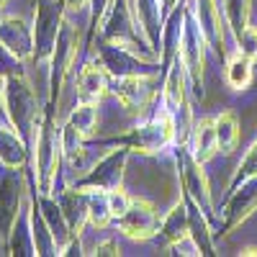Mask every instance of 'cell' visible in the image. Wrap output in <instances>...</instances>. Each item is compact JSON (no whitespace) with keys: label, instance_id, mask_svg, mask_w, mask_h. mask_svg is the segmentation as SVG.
Here are the masks:
<instances>
[{"label":"cell","instance_id":"cell-4","mask_svg":"<svg viewBox=\"0 0 257 257\" xmlns=\"http://www.w3.org/2000/svg\"><path fill=\"white\" fill-rule=\"evenodd\" d=\"M26 173L24 167H11L0 162V237L8 242L11 231L24 211L26 193Z\"/></svg>","mask_w":257,"mask_h":257},{"label":"cell","instance_id":"cell-2","mask_svg":"<svg viewBox=\"0 0 257 257\" xmlns=\"http://www.w3.org/2000/svg\"><path fill=\"white\" fill-rule=\"evenodd\" d=\"M59 167H62V142L57 132V111L44 108V118H41L31 160V185L36 188V193H54Z\"/></svg>","mask_w":257,"mask_h":257},{"label":"cell","instance_id":"cell-18","mask_svg":"<svg viewBox=\"0 0 257 257\" xmlns=\"http://www.w3.org/2000/svg\"><path fill=\"white\" fill-rule=\"evenodd\" d=\"M82 134L77 132V128L72 123L64 121L62 132H59V142H62V162L67 165L70 170H77V173H82L85 170V144H82Z\"/></svg>","mask_w":257,"mask_h":257},{"label":"cell","instance_id":"cell-13","mask_svg":"<svg viewBox=\"0 0 257 257\" xmlns=\"http://www.w3.org/2000/svg\"><path fill=\"white\" fill-rule=\"evenodd\" d=\"M178 162H180V173H183V183H185L188 196L196 198V203L203 208V213H211V196H208L206 178L201 173V162L193 157V155L190 157L188 155H180Z\"/></svg>","mask_w":257,"mask_h":257},{"label":"cell","instance_id":"cell-27","mask_svg":"<svg viewBox=\"0 0 257 257\" xmlns=\"http://www.w3.org/2000/svg\"><path fill=\"white\" fill-rule=\"evenodd\" d=\"M111 208H108V193L105 190H88V221L98 229L108 226L111 221Z\"/></svg>","mask_w":257,"mask_h":257},{"label":"cell","instance_id":"cell-21","mask_svg":"<svg viewBox=\"0 0 257 257\" xmlns=\"http://www.w3.org/2000/svg\"><path fill=\"white\" fill-rule=\"evenodd\" d=\"M185 67L180 57L175 59V64L170 67V75H167V82H165V108L170 113H178L180 108H185Z\"/></svg>","mask_w":257,"mask_h":257},{"label":"cell","instance_id":"cell-3","mask_svg":"<svg viewBox=\"0 0 257 257\" xmlns=\"http://www.w3.org/2000/svg\"><path fill=\"white\" fill-rule=\"evenodd\" d=\"M64 0H36L34 11V62L39 67H49L57 49V39L64 24Z\"/></svg>","mask_w":257,"mask_h":257},{"label":"cell","instance_id":"cell-9","mask_svg":"<svg viewBox=\"0 0 257 257\" xmlns=\"http://www.w3.org/2000/svg\"><path fill=\"white\" fill-rule=\"evenodd\" d=\"M123 160H126V149L121 152H111L108 157H103L85 178L75 180V188L82 190H113L121 188V173H123Z\"/></svg>","mask_w":257,"mask_h":257},{"label":"cell","instance_id":"cell-24","mask_svg":"<svg viewBox=\"0 0 257 257\" xmlns=\"http://www.w3.org/2000/svg\"><path fill=\"white\" fill-rule=\"evenodd\" d=\"M160 231L165 234V237H167L170 242H178V239H183V237H185V234H190V216H188V211H185V206H183V203H180V206H175L173 211L167 213V219L162 221Z\"/></svg>","mask_w":257,"mask_h":257},{"label":"cell","instance_id":"cell-25","mask_svg":"<svg viewBox=\"0 0 257 257\" xmlns=\"http://www.w3.org/2000/svg\"><path fill=\"white\" fill-rule=\"evenodd\" d=\"M226 82L234 90H244L252 82V59L244 57L242 52L237 57H231L229 64H226Z\"/></svg>","mask_w":257,"mask_h":257},{"label":"cell","instance_id":"cell-37","mask_svg":"<svg viewBox=\"0 0 257 257\" xmlns=\"http://www.w3.org/2000/svg\"><path fill=\"white\" fill-rule=\"evenodd\" d=\"M6 3H8V0H0V11H3V6H6Z\"/></svg>","mask_w":257,"mask_h":257},{"label":"cell","instance_id":"cell-32","mask_svg":"<svg viewBox=\"0 0 257 257\" xmlns=\"http://www.w3.org/2000/svg\"><path fill=\"white\" fill-rule=\"evenodd\" d=\"M237 41H239V52L244 54V57H249V59H254L257 57V29H242V34L237 36Z\"/></svg>","mask_w":257,"mask_h":257},{"label":"cell","instance_id":"cell-20","mask_svg":"<svg viewBox=\"0 0 257 257\" xmlns=\"http://www.w3.org/2000/svg\"><path fill=\"white\" fill-rule=\"evenodd\" d=\"M198 24L203 36L208 39V44H213V49L221 52V41H224V29H221V16H219V6L216 0H198Z\"/></svg>","mask_w":257,"mask_h":257},{"label":"cell","instance_id":"cell-29","mask_svg":"<svg viewBox=\"0 0 257 257\" xmlns=\"http://www.w3.org/2000/svg\"><path fill=\"white\" fill-rule=\"evenodd\" d=\"M252 178H257V142L247 149L244 160L239 162V170H237V175H234V180H231V188H237L239 183H247Z\"/></svg>","mask_w":257,"mask_h":257},{"label":"cell","instance_id":"cell-36","mask_svg":"<svg viewBox=\"0 0 257 257\" xmlns=\"http://www.w3.org/2000/svg\"><path fill=\"white\" fill-rule=\"evenodd\" d=\"M0 113H3V77H0Z\"/></svg>","mask_w":257,"mask_h":257},{"label":"cell","instance_id":"cell-16","mask_svg":"<svg viewBox=\"0 0 257 257\" xmlns=\"http://www.w3.org/2000/svg\"><path fill=\"white\" fill-rule=\"evenodd\" d=\"M216 152H219L216 123H213V118H201L196 126H193V134H190V155L203 165Z\"/></svg>","mask_w":257,"mask_h":257},{"label":"cell","instance_id":"cell-28","mask_svg":"<svg viewBox=\"0 0 257 257\" xmlns=\"http://www.w3.org/2000/svg\"><path fill=\"white\" fill-rule=\"evenodd\" d=\"M137 3H139V13H142V21H144V29L149 34V41L160 44V24H162L160 0H137Z\"/></svg>","mask_w":257,"mask_h":257},{"label":"cell","instance_id":"cell-31","mask_svg":"<svg viewBox=\"0 0 257 257\" xmlns=\"http://www.w3.org/2000/svg\"><path fill=\"white\" fill-rule=\"evenodd\" d=\"M128 206H132V196H128L126 190H121V188L108 190V208H111L113 221H116L118 216H123V213L128 211Z\"/></svg>","mask_w":257,"mask_h":257},{"label":"cell","instance_id":"cell-10","mask_svg":"<svg viewBox=\"0 0 257 257\" xmlns=\"http://www.w3.org/2000/svg\"><path fill=\"white\" fill-rule=\"evenodd\" d=\"M0 41L16 59L34 57V29L18 16H0Z\"/></svg>","mask_w":257,"mask_h":257},{"label":"cell","instance_id":"cell-34","mask_svg":"<svg viewBox=\"0 0 257 257\" xmlns=\"http://www.w3.org/2000/svg\"><path fill=\"white\" fill-rule=\"evenodd\" d=\"M93 254H100V257H105V254H121V247H118L116 239H105V242L95 244V252Z\"/></svg>","mask_w":257,"mask_h":257},{"label":"cell","instance_id":"cell-30","mask_svg":"<svg viewBox=\"0 0 257 257\" xmlns=\"http://www.w3.org/2000/svg\"><path fill=\"white\" fill-rule=\"evenodd\" d=\"M247 3L249 0H226V11H229V21L234 26V34H242V29H247Z\"/></svg>","mask_w":257,"mask_h":257},{"label":"cell","instance_id":"cell-6","mask_svg":"<svg viewBox=\"0 0 257 257\" xmlns=\"http://www.w3.org/2000/svg\"><path fill=\"white\" fill-rule=\"evenodd\" d=\"M175 134H178L175 113H170V111L165 108V111H160L152 121L137 126L134 134L126 137V139H121V142L128 144V147H134V149H142V152H157V149L167 147L170 142H175Z\"/></svg>","mask_w":257,"mask_h":257},{"label":"cell","instance_id":"cell-1","mask_svg":"<svg viewBox=\"0 0 257 257\" xmlns=\"http://www.w3.org/2000/svg\"><path fill=\"white\" fill-rule=\"evenodd\" d=\"M3 113H6L8 123L21 134V139L26 142V147L31 149V160H34V149H36L44 111L39 108V98H36L24 70L3 77Z\"/></svg>","mask_w":257,"mask_h":257},{"label":"cell","instance_id":"cell-23","mask_svg":"<svg viewBox=\"0 0 257 257\" xmlns=\"http://www.w3.org/2000/svg\"><path fill=\"white\" fill-rule=\"evenodd\" d=\"M213 123H216V144H219V149L221 152H231L239 142V121H237V116H234L231 111H224V113H219L216 118H213Z\"/></svg>","mask_w":257,"mask_h":257},{"label":"cell","instance_id":"cell-26","mask_svg":"<svg viewBox=\"0 0 257 257\" xmlns=\"http://www.w3.org/2000/svg\"><path fill=\"white\" fill-rule=\"evenodd\" d=\"M254 206H257V188H244L242 193H237L231 206H229V211H226V229L239 224L244 216H249Z\"/></svg>","mask_w":257,"mask_h":257},{"label":"cell","instance_id":"cell-12","mask_svg":"<svg viewBox=\"0 0 257 257\" xmlns=\"http://www.w3.org/2000/svg\"><path fill=\"white\" fill-rule=\"evenodd\" d=\"M0 162L11 167H24L31 175V149L11 123L0 121Z\"/></svg>","mask_w":257,"mask_h":257},{"label":"cell","instance_id":"cell-7","mask_svg":"<svg viewBox=\"0 0 257 257\" xmlns=\"http://www.w3.org/2000/svg\"><path fill=\"white\" fill-rule=\"evenodd\" d=\"M72 57H75V29L70 24H62V31H59V39H57V49H54V57L49 62V100H47L49 111H57L62 80L70 70Z\"/></svg>","mask_w":257,"mask_h":257},{"label":"cell","instance_id":"cell-8","mask_svg":"<svg viewBox=\"0 0 257 257\" xmlns=\"http://www.w3.org/2000/svg\"><path fill=\"white\" fill-rule=\"evenodd\" d=\"M116 226L132 239H149L160 231V216L152 203H147L142 198H132V206H128L123 216L116 219Z\"/></svg>","mask_w":257,"mask_h":257},{"label":"cell","instance_id":"cell-15","mask_svg":"<svg viewBox=\"0 0 257 257\" xmlns=\"http://www.w3.org/2000/svg\"><path fill=\"white\" fill-rule=\"evenodd\" d=\"M8 249H11V254H18V257L36 254L34 229H31V198L24 203V211H21V216H18L11 237H8Z\"/></svg>","mask_w":257,"mask_h":257},{"label":"cell","instance_id":"cell-35","mask_svg":"<svg viewBox=\"0 0 257 257\" xmlns=\"http://www.w3.org/2000/svg\"><path fill=\"white\" fill-rule=\"evenodd\" d=\"M93 0H64V8L67 11H82L85 6H90Z\"/></svg>","mask_w":257,"mask_h":257},{"label":"cell","instance_id":"cell-33","mask_svg":"<svg viewBox=\"0 0 257 257\" xmlns=\"http://www.w3.org/2000/svg\"><path fill=\"white\" fill-rule=\"evenodd\" d=\"M24 70V64H21V59H16L8 49H6V44L0 41V77H8V75H13V72H21Z\"/></svg>","mask_w":257,"mask_h":257},{"label":"cell","instance_id":"cell-14","mask_svg":"<svg viewBox=\"0 0 257 257\" xmlns=\"http://www.w3.org/2000/svg\"><path fill=\"white\" fill-rule=\"evenodd\" d=\"M54 196H57L64 216H67V221H70V229L75 234H80V229L85 226V221H88V190L72 185L67 190L54 193Z\"/></svg>","mask_w":257,"mask_h":257},{"label":"cell","instance_id":"cell-19","mask_svg":"<svg viewBox=\"0 0 257 257\" xmlns=\"http://www.w3.org/2000/svg\"><path fill=\"white\" fill-rule=\"evenodd\" d=\"M31 229H34V244H36V254L47 257V254H59V244L54 239V234L44 219V213L39 208L36 193L31 190Z\"/></svg>","mask_w":257,"mask_h":257},{"label":"cell","instance_id":"cell-11","mask_svg":"<svg viewBox=\"0 0 257 257\" xmlns=\"http://www.w3.org/2000/svg\"><path fill=\"white\" fill-rule=\"evenodd\" d=\"M116 98L121 100L123 108L128 111H144L149 100H152L155 90H152V82H149L147 75H121V77H113V88Z\"/></svg>","mask_w":257,"mask_h":257},{"label":"cell","instance_id":"cell-17","mask_svg":"<svg viewBox=\"0 0 257 257\" xmlns=\"http://www.w3.org/2000/svg\"><path fill=\"white\" fill-rule=\"evenodd\" d=\"M108 70L103 64H85L77 72V93L82 100H98L108 93Z\"/></svg>","mask_w":257,"mask_h":257},{"label":"cell","instance_id":"cell-5","mask_svg":"<svg viewBox=\"0 0 257 257\" xmlns=\"http://www.w3.org/2000/svg\"><path fill=\"white\" fill-rule=\"evenodd\" d=\"M203 31L198 24L196 13H185L183 21V36H180V49L178 57L183 62V67L193 82L196 93H201V82H203Z\"/></svg>","mask_w":257,"mask_h":257},{"label":"cell","instance_id":"cell-22","mask_svg":"<svg viewBox=\"0 0 257 257\" xmlns=\"http://www.w3.org/2000/svg\"><path fill=\"white\" fill-rule=\"evenodd\" d=\"M67 123H72L85 139L93 137L95 126H98V105H95V100H82L80 105H75V108L70 111V116H67Z\"/></svg>","mask_w":257,"mask_h":257}]
</instances>
